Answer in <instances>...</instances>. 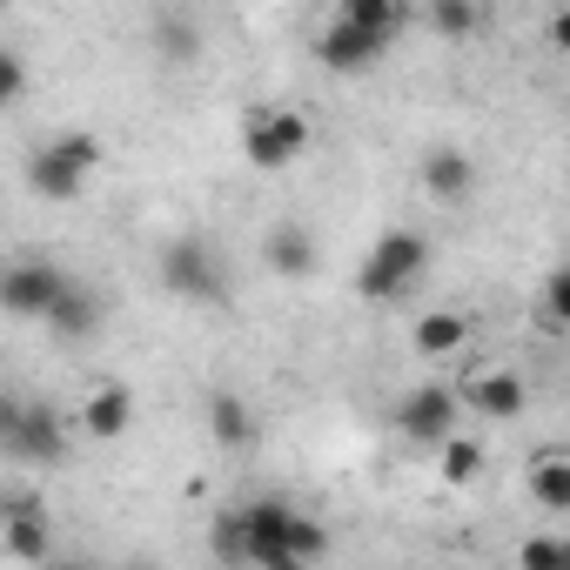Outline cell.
<instances>
[{"mask_svg":"<svg viewBox=\"0 0 570 570\" xmlns=\"http://www.w3.org/2000/svg\"><path fill=\"white\" fill-rule=\"evenodd\" d=\"M289 537H296V510L282 497H255L215 523V557L228 570H268L275 557H289Z\"/></svg>","mask_w":570,"mask_h":570,"instance_id":"cell-1","label":"cell"},{"mask_svg":"<svg viewBox=\"0 0 570 570\" xmlns=\"http://www.w3.org/2000/svg\"><path fill=\"white\" fill-rule=\"evenodd\" d=\"M423 268H430V242L416 228H390L370 248V262L356 268V289H363V303H396L423 282Z\"/></svg>","mask_w":570,"mask_h":570,"instance_id":"cell-2","label":"cell"},{"mask_svg":"<svg viewBox=\"0 0 570 570\" xmlns=\"http://www.w3.org/2000/svg\"><path fill=\"white\" fill-rule=\"evenodd\" d=\"M95 161H101V141H95V135H81V128H75V135H55L48 148L28 155V188H35L41 202H68V195L88 188Z\"/></svg>","mask_w":570,"mask_h":570,"instance_id":"cell-3","label":"cell"},{"mask_svg":"<svg viewBox=\"0 0 570 570\" xmlns=\"http://www.w3.org/2000/svg\"><path fill=\"white\" fill-rule=\"evenodd\" d=\"M396 35H403V21H356V14L336 8V21H330L323 41H316V61H323L330 75H363V68L383 61V48H390Z\"/></svg>","mask_w":570,"mask_h":570,"instance_id":"cell-4","label":"cell"},{"mask_svg":"<svg viewBox=\"0 0 570 570\" xmlns=\"http://www.w3.org/2000/svg\"><path fill=\"white\" fill-rule=\"evenodd\" d=\"M161 282L181 296V303H222L228 296V282H222V262H215V248L202 242V235H175L168 248H161Z\"/></svg>","mask_w":570,"mask_h":570,"instance_id":"cell-5","label":"cell"},{"mask_svg":"<svg viewBox=\"0 0 570 570\" xmlns=\"http://www.w3.org/2000/svg\"><path fill=\"white\" fill-rule=\"evenodd\" d=\"M242 148H248V161L255 168H289L303 148H309V121L296 115V108H248V121H242Z\"/></svg>","mask_w":570,"mask_h":570,"instance_id":"cell-6","label":"cell"},{"mask_svg":"<svg viewBox=\"0 0 570 570\" xmlns=\"http://www.w3.org/2000/svg\"><path fill=\"white\" fill-rule=\"evenodd\" d=\"M61 289H68V275H61L48 255H21V262L0 268V309H8V316L48 323V309H55V296H61Z\"/></svg>","mask_w":570,"mask_h":570,"instance_id":"cell-7","label":"cell"},{"mask_svg":"<svg viewBox=\"0 0 570 570\" xmlns=\"http://www.w3.org/2000/svg\"><path fill=\"white\" fill-rule=\"evenodd\" d=\"M396 430H403L410 443H450V436H456V390L416 383V390L396 403Z\"/></svg>","mask_w":570,"mask_h":570,"instance_id":"cell-8","label":"cell"},{"mask_svg":"<svg viewBox=\"0 0 570 570\" xmlns=\"http://www.w3.org/2000/svg\"><path fill=\"white\" fill-rule=\"evenodd\" d=\"M8 456H21V463H35V470H55V463L68 456V430H61L55 403H21V423H14Z\"/></svg>","mask_w":570,"mask_h":570,"instance_id":"cell-9","label":"cell"},{"mask_svg":"<svg viewBox=\"0 0 570 570\" xmlns=\"http://www.w3.org/2000/svg\"><path fill=\"white\" fill-rule=\"evenodd\" d=\"M0 550L21 557V563H48V510L35 497H14L0 510Z\"/></svg>","mask_w":570,"mask_h":570,"instance_id":"cell-10","label":"cell"},{"mask_svg":"<svg viewBox=\"0 0 570 570\" xmlns=\"http://www.w3.org/2000/svg\"><path fill=\"white\" fill-rule=\"evenodd\" d=\"M262 255H268V268H275L282 282H303V275H316V262H323V255H316V235H309L303 222H275Z\"/></svg>","mask_w":570,"mask_h":570,"instance_id":"cell-11","label":"cell"},{"mask_svg":"<svg viewBox=\"0 0 570 570\" xmlns=\"http://www.w3.org/2000/svg\"><path fill=\"white\" fill-rule=\"evenodd\" d=\"M463 403L476 410V416H490V423H510V416H523V383L510 376V370H483V376H470L463 383Z\"/></svg>","mask_w":570,"mask_h":570,"instance_id":"cell-12","label":"cell"},{"mask_svg":"<svg viewBox=\"0 0 570 570\" xmlns=\"http://www.w3.org/2000/svg\"><path fill=\"white\" fill-rule=\"evenodd\" d=\"M423 188H430L436 202H470V195H476V161H470L463 148H430V155H423Z\"/></svg>","mask_w":570,"mask_h":570,"instance_id":"cell-13","label":"cell"},{"mask_svg":"<svg viewBox=\"0 0 570 570\" xmlns=\"http://www.w3.org/2000/svg\"><path fill=\"white\" fill-rule=\"evenodd\" d=\"M128 423H135V390H121V383L95 390V396H88V410H81V430H88V436H101V443L128 436Z\"/></svg>","mask_w":570,"mask_h":570,"instance_id":"cell-14","label":"cell"},{"mask_svg":"<svg viewBox=\"0 0 570 570\" xmlns=\"http://www.w3.org/2000/svg\"><path fill=\"white\" fill-rule=\"evenodd\" d=\"M208 436H215L222 450H248V443H255V416H248V403L228 396V390H215V396H208Z\"/></svg>","mask_w":570,"mask_h":570,"instance_id":"cell-15","label":"cell"},{"mask_svg":"<svg viewBox=\"0 0 570 570\" xmlns=\"http://www.w3.org/2000/svg\"><path fill=\"white\" fill-rule=\"evenodd\" d=\"M48 323H55L61 336H95V330H101V303H95L88 289H75V282H68V289L55 296V309H48Z\"/></svg>","mask_w":570,"mask_h":570,"instance_id":"cell-16","label":"cell"},{"mask_svg":"<svg viewBox=\"0 0 570 570\" xmlns=\"http://www.w3.org/2000/svg\"><path fill=\"white\" fill-rule=\"evenodd\" d=\"M463 343H470V323H463L456 309H430V316L416 323V350H423V356H456Z\"/></svg>","mask_w":570,"mask_h":570,"instance_id":"cell-17","label":"cell"},{"mask_svg":"<svg viewBox=\"0 0 570 570\" xmlns=\"http://www.w3.org/2000/svg\"><path fill=\"white\" fill-rule=\"evenodd\" d=\"M530 497H537L543 510H570V456H563V450L537 456V470H530Z\"/></svg>","mask_w":570,"mask_h":570,"instance_id":"cell-18","label":"cell"},{"mask_svg":"<svg viewBox=\"0 0 570 570\" xmlns=\"http://www.w3.org/2000/svg\"><path fill=\"white\" fill-rule=\"evenodd\" d=\"M155 48L168 55V61H188L195 48H202V28H195V14H155Z\"/></svg>","mask_w":570,"mask_h":570,"instance_id":"cell-19","label":"cell"},{"mask_svg":"<svg viewBox=\"0 0 570 570\" xmlns=\"http://www.w3.org/2000/svg\"><path fill=\"white\" fill-rule=\"evenodd\" d=\"M430 28L450 35V41H463V35L483 28V8H470V0H436V8H430Z\"/></svg>","mask_w":570,"mask_h":570,"instance_id":"cell-20","label":"cell"},{"mask_svg":"<svg viewBox=\"0 0 570 570\" xmlns=\"http://www.w3.org/2000/svg\"><path fill=\"white\" fill-rule=\"evenodd\" d=\"M517 570H570V543L563 537H530L517 550Z\"/></svg>","mask_w":570,"mask_h":570,"instance_id":"cell-21","label":"cell"},{"mask_svg":"<svg viewBox=\"0 0 570 570\" xmlns=\"http://www.w3.org/2000/svg\"><path fill=\"white\" fill-rule=\"evenodd\" d=\"M476 470H483V450H476L470 436H450V443H443V476H450V483H470Z\"/></svg>","mask_w":570,"mask_h":570,"instance_id":"cell-22","label":"cell"},{"mask_svg":"<svg viewBox=\"0 0 570 570\" xmlns=\"http://www.w3.org/2000/svg\"><path fill=\"white\" fill-rule=\"evenodd\" d=\"M563 303H570V282L550 275V282H543V309H537V316H543V336H563Z\"/></svg>","mask_w":570,"mask_h":570,"instance_id":"cell-23","label":"cell"},{"mask_svg":"<svg viewBox=\"0 0 570 570\" xmlns=\"http://www.w3.org/2000/svg\"><path fill=\"white\" fill-rule=\"evenodd\" d=\"M21 88H28L21 55H14V48H0V108H14V101H21Z\"/></svg>","mask_w":570,"mask_h":570,"instance_id":"cell-24","label":"cell"},{"mask_svg":"<svg viewBox=\"0 0 570 570\" xmlns=\"http://www.w3.org/2000/svg\"><path fill=\"white\" fill-rule=\"evenodd\" d=\"M14 423H21V396H0V450L14 443Z\"/></svg>","mask_w":570,"mask_h":570,"instance_id":"cell-25","label":"cell"},{"mask_svg":"<svg viewBox=\"0 0 570 570\" xmlns=\"http://www.w3.org/2000/svg\"><path fill=\"white\" fill-rule=\"evenodd\" d=\"M268 570H309V563H296V557H275V563H268Z\"/></svg>","mask_w":570,"mask_h":570,"instance_id":"cell-26","label":"cell"},{"mask_svg":"<svg viewBox=\"0 0 570 570\" xmlns=\"http://www.w3.org/2000/svg\"><path fill=\"white\" fill-rule=\"evenodd\" d=\"M48 570H81V563H68V557H61V563H55V557H48Z\"/></svg>","mask_w":570,"mask_h":570,"instance_id":"cell-27","label":"cell"},{"mask_svg":"<svg viewBox=\"0 0 570 570\" xmlns=\"http://www.w3.org/2000/svg\"><path fill=\"white\" fill-rule=\"evenodd\" d=\"M121 570H155V563H121Z\"/></svg>","mask_w":570,"mask_h":570,"instance_id":"cell-28","label":"cell"}]
</instances>
